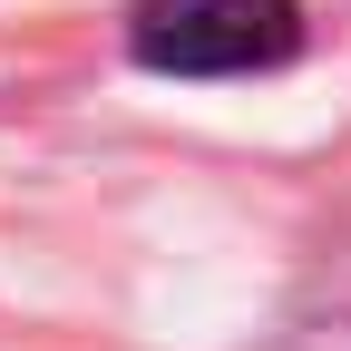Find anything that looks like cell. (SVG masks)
Instances as JSON below:
<instances>
[{"mask_svg": "<svg viewBox=\"0 0 351 351\" xmlns=\"http://www.w3.org/2000/svg\"><path fill=\"white\" fill-rule=\"evenodd\" d=\"M274 351H351V254L322 274V293L283 322V341H274Z\"/></svg>", "mask_w": 351, "mask_h": 351, "instance_id": "7a4b0ae2", "label": "cell"}, {"mask_svg": "<svg viewBox=\"0 0 351 351\" xmlns=\"http://www.w3.org/2000/svg\"><path fill=\"white\" fill-rule=\"evenodd\" d=\"M127 49L156 78H263L302 49V0H127Z\"/></svg>", "mask_w": 351, "mask_h": 351, "instance_id": "6da1fadb", "label": "cell"}]
</instances>
